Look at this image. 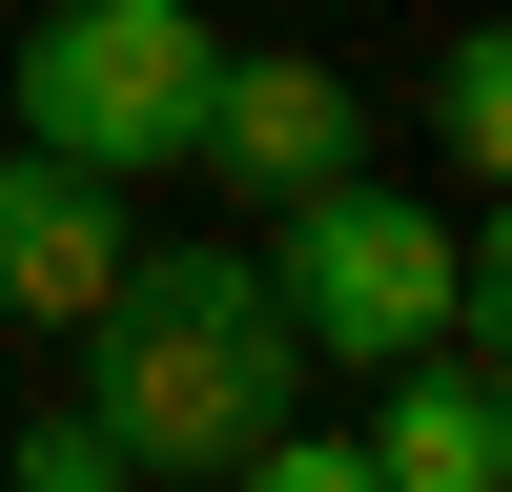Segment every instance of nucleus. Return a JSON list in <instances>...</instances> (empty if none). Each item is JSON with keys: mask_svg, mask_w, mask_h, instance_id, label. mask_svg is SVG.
Wrapping results in <instances>:
<instances>
[{"mask_svg": "<svg viewBox=\"0 0 512 492\" xmlns=\"http://www.w3.org/2000/svg\"><path fill=\"white\" fill-rule=\"evenodd\" d=\"M62 349H82V410L123 431V472H226L246 431L308 410V349H287L267 267L205 246V226H144V246H123V287L62 328Z\"/></svg>", "mask_w": 512, "mask_h": 492, "instance_id": "f257e3e1", "label": "nucleus"}, {"mask_svg": "<svg viewBox=\"0 0 512 492\" xmlns=\"http://www.w3.org/2000/svg\"><path fill=\"white\" fill-rule=\"evenodd\" d=\"M205 62H226L205 0H41L21 21V144L82 164V185H164L205 144Z\"/></svg>", "mask_w": 512, "mask_h": 492, "instance_id": "f03ea898", "label": "nucleus"}, {"mask_svg": "<svg viewBox=\"0 0 512 492\" xmlns=\"http://www.w3.org/2000/svg\"><path fill=\"white\" fill-rule=\"evenodd\" d=\"M267 308H287V349L308 369H410V349H451V205H390L369 164H328L308 205H267Z\"/></svg>", "mask_w": 512, "mask_h": 492, "instance_id": "7ed1b4c3", "label": "nucleus"}, {"mask_svg": "<svg viewBox=\"0 0 512 492\" xmlns=\"http://www.w3.org/2000/svg\"><path fill=\"white\" fill-rule=\"evenodd\" d=\"M185 164H226V205H308L328 164H369V82L308 62V41H226V62H205V144H185Z\"/></svg>", "mask_w": 512, "mask_h": 492, "instance_id": "20e7f679", "label": "nucleus"}, {"mask_svg": "<svg viewBox=\"0 0 512 492\" xmlns=\"http://www.w3.org/2000/svg\"><path fill=\"white\" fill-rule=\"evenodd\" d=\"M123 185H82V164H41V144H0V328H82L123 287Z\"/></svg>", "mask_w": 512, "mask_h": 492, "instance_id": "39448f33", "label": "nucleus"}, {"mask_svg": "<svg viewBox=\"0 0 512 492\" xmlns=\"http://www.w3.org/2000/svg\"><path fill=\"white\" fill-rule=\"evenodd\" d=\"M369 390H390L369 410V472L390 492H512V390L472 349H410V369H369Z\"/></svg>", "mask_w": 512, "mask_h": 492, "instance_id": "423d86ee", "label": "nucleus"}, {"mask_svg": "<svg viewBox=\"0 0 512 492\" xmlns=\"http://www.w3.org/2000/svg\"><path fill=\"white\" fill-rule=\"evenodd\" d=\"M431 144H451V185H492V164H512V41H492V21L431 62Z\"/></svg>", "mask_w": 512, "mask_h": 492, "instance_id": "0eeeda50", "label": "nucleus"}, {"mask_svg": "<svg viewBox=\"0 0 512 492\" xmlns=\"http://www.w3.org/2000/svg\"><path fill=\"white\" fill-rule=\"evenodd\" d=\"M205 492H390V472H369V431H308V410H287V431H246Z\"/></svg>", "mask_w": 512, "mask_h": 492, "instance_id": "6e6552de", "label": "nucleus"}, {"mask_svg": "<svg viewBox=\"0 0 512 492\" xmlns=\"http://www.w3.org/2000/svg\"><path fill=\"white\" fill-rule=\"evenodd\" d=\"M0 492H144V472H123V431H103V410L62 390V410H41L21 451H0Z\"/></svg>", "mask_w": 512, "mask_h": 492, "instance_id": "1a4fd4ad", "label": "nucleus"}]
</instances>
